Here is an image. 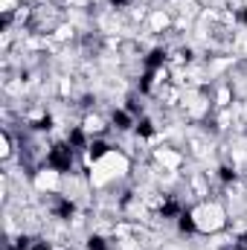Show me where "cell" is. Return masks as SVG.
I'll return each mask as SVG.
<instances>
[{"label": "cell", "mask_w": 247, "mask_h": 250, "mask_svg": "<svg viewBox=\"0 0 247 250\" xmlns=\"http://www.w3.org/2000/svg\"><path fill=\"white\" fill-rule=\"evenodd\" d=\"M134 172V163L131 157L125 154L120 146H114L102 160H96L90 169H84V178H87V187L96 189V192H111L120 184H125Z\"/></svg>", "instance_id": "6da1fadb"}, {"label": "cell", "mask_w": 247, "mask_h": 250, "mask_svg": "<svg viewBox=\"0 0 247 250\" xmlns=\"http://www.w3.org/2000/svg\"><path fill=\"white\" fill-rule=\"evenodd\" d=\"M189 218H192V227H195V236H218L230 227V209L221 198H204V201H195L189 209Z\"/></svg>", "instance_id": "7a4b0ae2"}, {"label": "cell", "mask_w": 247, "mask_h": 250, "mask_svg": "<svg viewBox=\"0 0 247 250\" xmlns=\"http://www.w3.org/2000/svg\"><path fill=\"white\" fill-rule=\"evenodd\" d=\"M151 166L166 178L181 175V169L186 166V154L175 146H154L151 148Z\"/></svg>", "instance_id": "3957f363"}, {"label": "cell", "mask_w": 247, "mask_h": 250, "mask_svg": "<svg viewBox=\"0 0 247 250\" xmlns=\"http://www.w3.org/2000/svg\"><path fill=\"white\" fill-rule=\"evenodd\" d=\"M64 181H67V175H62L59 169H53L47 163L29 175V184H32V189L38 195H59V192H64Z\"/></svg>", "instance_id": "277c9868"}, {"label": "cell", "mask_w": 247, "mask_h": 250, "mask_svg": "<svg viewBox=\"0 0 247 250\" xmlns=\"http://www.w3.org/2000/svg\"><path fill=\"white\" fill-rule=\"evenodd\" d=\"M76 157H82L67 140H59L50 146V154H47V166L59 169L62 175H73V166H76Z\"/></svg>", "instance_id": "5b68a950"}, {"label": "cell", "mask_w": 247, "mask_h": 250, "mask_svg": "<svg viewBox=\"0 0 247 250\" xmlns=\"http://www.w3.org/2000/svg\"><path fill=\"white\" fill-rule=\"evenodd\" d=\"M145 32L148 35H169V32H175V15L169 12V9H163V6H154V9H148V18H145Z\"/></svg>", "instance_id": "8992f818"}, {"label": "cell", "mask_w": 247, "mask_h": 250, "mask_svg": "<svg viewBox=\"0 0 247 250\" xmlns=\"http://www.w3.org/2000/svg\"><path fill=\"white\" fill-rule=\"evenodd\" d=\"M79 128H82L90 140H99V137H108V131H111V120H105L99 111H84L82 120H79Z\"/></svg>", "instance_id": "52a82bcc"}, {"label": "cell", "mask_w": 247, "mask_h": 250, "mask_svg": "<svg viewBox=\"0 0 247 250\" xmlns=\"http://www.w3.org/2000/svg\"><path fill=\"white\" fill-rule=\"evenodd\" d=\"M186 189L195 201H204V198H212V184H209V172H192L186 175Z\"/></svg>", "instance_id": "ba28073f"}, {"label": "cell", "mask_w": 247, "mask_h": 250, "mask_svg": "<svg viewBox=\"0 0 247 250\" xmlns=\"http://www.w3.org/2000/svg\"><path fill=\"white\" fill-rule=\"evenodd\" d=\"M111 128L120 131V134H131V131L137 128V117H134L128 108H114V114H111Z\"/></svg>", "instance_id": "9c48e42d"}, {"label": "cell", "mask_w": 247, "mask_h": 250, "mask_svg": "<svg viewBox=\"0 0 247 250\" xmlns=\"http://www.w3.org/2000/svg\"><path fill=\"white\" fill-rule=\"evenodd\" d=\"M12 157H15V137H12V131H9V125H6L3 134H0V160L9 163Z\"/></svg>", "instance_id": "30bf717a"}, {"label": "cell", "mask_w": 247, "mask_h": 250, "mask_svg": "<svg viewBox=\"0 0 247 250\" xmlns=\"http://www.w3.org/2000/svg\"><path fill=\"white\" fill-rule=\"evenodd\" d=\"M50 38H53L56 44H64V41H73V38H76V26H73L70 21H64V23L59 26V29H56V32H53V35H50Z\"/></svg>", "instance_id": "8fae6325"}, {"label": "cell", "mask_w": 247, "mask_h": 250, "mask_svg": "<svg viewBox=\"0 0 247 250\" xmlns=\"http://www.w3.org/2000/svg\"><path fill=\"white\" fill-rule=\"evenodd\" d=\"M84 250H111V242L102 233H90L87 242H84Z\"/></svg>", "instance_id": "7c38bea8"}, {"label": "cell", "mask_w": 247, "mask_h": 250, "mask_svg": "<svg viewBox=\"0 0 247 250\" xmlns=\"http://www.w3.org/2000/svg\"><path fill=\"white\" fill-rule=\"evenodd\" d=\"M227 6L224 9H233V12H245L247 9V0H224Z\"/></svg>", "instance_id": "4fadbf2b"}, {"label": "cell", "mask_w": 247, "mask_h": 250, "mask_svg": "<svg viewBox=\"0 0 247 250\" xmlns=\"http://www.w3.org/2000/svg\"><path fill=\"white\" fill-rule=\"evenodd\" d=\"M236 242H239V248H247V230H242V233L236 236Z\"/></svg>", "instance_id": "5bb4252c"}, {"label": "cell", "mask_w": 247, "mask_h": 250, "mask_svg": "<svg viewBox=\"0 0 247 250\" xmlns=\"http://www.w3.org/2000/svg\"><path fill=\"white\" fill-rule=\"evenodd\" d=\"M239 26H245V29H247V9H245V12H239Z\"/></svg>", "instance_id": "9a60e30c"}, {"label": "cell", "mask_w": 247, "mask_h": 250, "mask_svg": "<svg viewBox=\"0 0 247 250\" xmlns=\"http://www.w3.org/2000/svg\"><path fill=\"white\" fill-rule=\"evenodd\" d=\"M242 56H245V59H247V41H245V44H242Z\"/></svg>", "instance_id": "2e32d148"}, {"label": "cell", "mask_w": 247, "mask_h": 250, "mask_svg": "<svg viewBox=\"0 0 247 250\" xmlns=\"http://www.w3.org/2000/svg\"><path fill=\"white\" fill-rule=\"evenodd\" d=\"M239 250H247V248H239Z\"/></svg>", "instance_id": "e0dca14e"}]
</instances>
